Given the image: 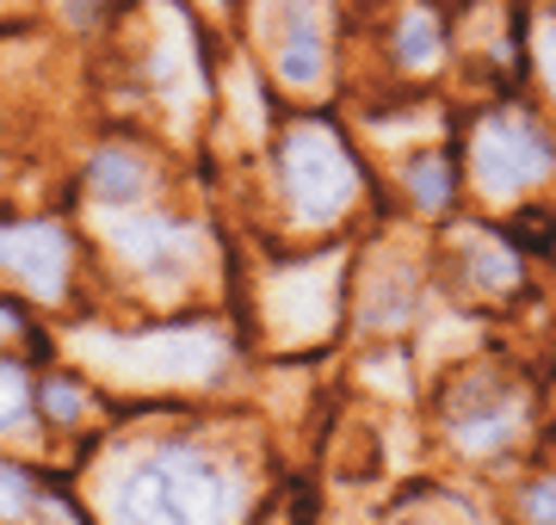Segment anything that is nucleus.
<instances>
[{
  "mask_svg": "<svg viewBox=\"0 0 556 525\" xmlns=\"http://www.w3.org/2000/svg\"><path fill=\"white\" fill-rule=\"evenodd\" d=\"M223 495L199 458H155L118 495V525H217Z\"/></svg>",
  "mask_w": 556,
  "mask_h": 525,
  "instance_id": "nucleus-1",
  "label": "nucleus"
},
{
  "mask_svg": "<svg viewBox=\"0 0 556 525\" xmlns=\"http://www.w3.org/2000/svg\"><path fill=\"white\" fill-rule=\"evenodd\" d=\"M551 167H556V142L544 137V124L526 118V112H495V118H482L477 137H470V174H477V192L482 199H495V204L532 192Z\"/></svg>",
  "mask_w": 556,
  "mask_h": 525,
  "instance_id": "nucleus-2",
  "label": "nucleus"
},
{
  "mask_svg": "<svg viewBox=\"0 0 556 525\" xmlns=\"http://www.w3.org/2000/svg\"><path fill=\"white\" fill-rule=\"evenodd\" d=\"M285 185H291V204H298L303 222H328L346 210V199H353V162H346V149H340L321 124H303V130H291V142H285Z\"/></svg>",
  "mask_w": 556,
  "mask_h": 525,
  "instance_id": "nucleus-3",
  "label": "nucleus"
},
{
  "mask_svg": "<svg viewBox=\"0 0 556 525\" xmlns=\"http://www.w3.org/2000/svg\"><path fill=\"white\" fill-rule=\"evenodd\" d=\"M0 266H13L31 279V291L62 284V235L50 229H0Z\"/></svg>",
  "mask_w": 556,
  "mask_h": 525,
  "instance_id": "nucleus-4",
  "label": "nucleus"
},
{
  "mask_svg": "<svg viewBox=\"0 0 556 525\" xmlns=\"http://www.w3.org/2000/svg\"><path fill=\"white\" fill-rule=\"evenodd\" d=\"M408 192H415L420 210H445L452 204V167H445V155H420L408 167Z\"/></svg>",
  "mask_w": 556,
  "mask_h": 525,
  "instance_id": "nucleus-5",
  "label": "nucleus"
},
{
  "mask_svg": "<svg viewBox=\"0 0 556 525\" xmlns=\"http://www.w3.org/2000/svg\"><path fill=\"white\" fill-rule=\"evenodd\" d=\"M93 185H100L105 204H124V199H137V192H142V167L130 162V155H118V149H112V155H100V162H93Z\"/></svg>",
  "mask_w": 556,
  "mask_h": 525,
  "instance_id": "nucleus-6",
  "label": "nucleus"
},
{
  "mask_svg": "<svg viewBox=\"0 0 556 525\" xmlns=\"http://www.w3.org/2000/svg\"><path fill=\"white\" fill-rule=\"evenodd\" d=\"M433 56H439V25H433V13H415V20L402 25V62L427 68Z\"/></svg>",
  "mask_w": 556,
  "mask_h": 525,
  "instance_id": "nucleus-7",
  "label": "nucleus"
},
{
  "mask_svg": "<svg viewBox=\"0 0 556 525\" xmlns=\"http://www.w3.org/2000/svg\"><path fill=\"white\" fill-rule=\"evenodd\" d=\"M538 75H544V87H551V100H556V13L538 20Z\"/></svg>",
  "mask_w": 556,
  "mask_h": 525,
  "instance_id": "nucleus-8",
  "label": "nucleus"
},
{
  "mask_svg": "<svg viewBox=\"0 0 556 525\" xmlns=\"http://www.w3.org/2000/svg\"><path fill=\"white\" fill-rule=\"evenodd\" d=\"M20 402H25L20 371H13V364H0V426H13V421H20Z\"/></svg>",
  "mask_w": 556,
  "mask_h": 525,
  "instance_id": "nucleus-9",
  "label": "nucleus"
},
{
  "mask_svg": "<svg viewBox=\"0 0 556 525\" xmlns=\"http://www.w3.org/2000/svg\"><path fill=\"white\" fill-rule=\"evenodd\" d=\"M43 408H50L56 421H75V414H80V389H68V384H50V389H43Z\"/></svg>",
  "mask_w": 556,
  "mask_h": 525,
  "instance_id": "nucleus-10",
  "label": "nucleus"
},
{
  "mask_svg": "<svg viewBox=\"0 0 556 525\" xmlns=\"http://www.w3.org/2000/svg\"><path fill=\"white\" fill-rule=\"evenodd\" d=\"M532 520H544V525H556V483H544V488H532Z\"/></svg>",
  "mask_w": 556,
  "mask_h": 525,
  "instance_id": "nucleus-11",
  "label": "nucleus"
},
{
  "mask_svg": "<svg viewBox=\"0 0 556 525\" xmlns=\"http://www.w3.org/2000/svg\"><path fill=\"white\" fill-rule=\"evenodd\" d=\"M0 328H7V309H0Z\"/></svg>",
  "mask_w": 556,
  "mask_h": 525,
  "instance_id": "nucleus-12",
  "label": "nucleus"
}]
</instances>
